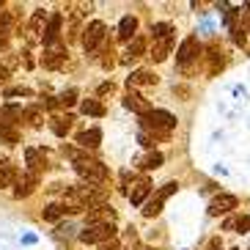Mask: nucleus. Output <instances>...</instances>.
Wrapping results in <instances>:
<instances>
[{"label": "nucleus", "instance_id": "9d476101", "mask_svg": "<svg viewBox=\"0 0 250 250\" xmlns=\"http://www.w3.org/2000/svg\"><path fill=\"white\" fill-rule=\"evenodd\" d=\"M61 25H63V17H61V14H52L50 20H47V25H44V44L47 47H52L55 42H58Z\"/></svg>", "mask_w": 250, "mask_h": 250}, {"label": "nucleus", "instance_id": "412c9836", "mask_svg": "<svg viewBox=\"0 0 250 250\" xmlns=\"http://www.w3.org/2000/svg\"><path fill=\"white\" fill-rule=\"evenodd\" d=\"M17 182V173H14V165L8 160H0V187H8V184Z\"/></svg>", "mask_w": 250, "mask_h": 250}, {"label": "nucleus", "instance_id": "aec40b11", "mask_svg": "<svg viewBox=\"0 0 250 250\" xmlns=\"http://www.w3.org/2000/svg\"><path fill=\"white\" fill-rule=\"evenodd\" d=\"M143 52H146V39H143V36H135L132 42H129V47H126V55H124V61L140 58Z\"/></svg>", "mask_w": 250, "mask_h": 250}, {"label": "nucleus", "instance_id": "473e14b6", "mask_svg": "<svg viewBox=\"0 0 250 250\" xmlns=\"http://www.w3.org/2000/svg\"><path fill=\"white\" fill-rule=\"evenodd\" d=\"M102 250H121V248H118V239L113 236V239H107V242H102Z\"/></svg>", "mask_w": 250, "mask_h": 250}, {"label": "nucleus", "instance_id": "4468645a", "mask_svg": "<svg viewBox=\"0 0 250 250\" xmlns=\"http://www.w3.org/2000/svg\"><path fill=\"white\" fill-rule=\"evenodd\" d=\"M129 88H135V85H157V74L148 72V69H138V72L129 74Z\"/></svg>", "mask_w": 250, "mask_h": 250}, {"label": "nucleus", "instance_id": "bb28decb", "mask_svg": "<svg viewBox=\"0 0 250 250\" xmlns=\"http://www.w3.org/2000/svg\"><path fill=\"white\" fill-rule=\"evenodd\" d=\"M44 22H47V11L44 8H39L36 14H33V20H30V30H33V33H42Z\"/></svg>", "mask_w": 250, "mask_h": 250}, {"label": "nucleus", "instance_id": "cd10ccee", "mask_svg": "<svg viewBox=\"0 0 250 250\" xmlns=\"http://www.w3.org/2000/svg\"><path fill=\"white\" fill-rule=\"evenodd\" d=\"M226 228L231 231V228H236V231H250V217L248 214H242V217H234V220H228Z\"/></svg>", "mask_w": 250, "mask_h": 250}, {"label": "nucleus", "instance_id": "ddd939ff", "mask_svg": "<svg viewBox=\"0 0 250 250\" xmlns=\"http://www.w3.org/2000/svg\"><path fill=\"white\" fill-rule=\"evenodd\" d=\"M63 61H66V50H63V47H50V50H44V55H42V63H44L47 69H61Z\"/></svg>", "mask_w": 250, "mask_h": 250}, {"label": "nucleus", "instance_id": "c9c22d12", "mask_svg": "<svg viewBox=\"0 0 250 250\" xmlns=\"http://www.w3.org/2000/svg\"><path fill=\"white\" fill-rule=\"evenodd\" d=\"M6 77H8V69L3 66V63H0V80H6Z\"/></svg>", "mask_w": 250, "mask_h": 250}, {"label": "nucleus", "instance_id": "a211bd4d", "mask_svg": "<svg viewBox=\"0 0 250 250\" xmlns=\"http://www.w3.org/2000/svg\"><path fill=\"white\" fill-rule=\"evenodd\" d=\"M99 140H102V132H99V129H85V132L77 135V143H80L83 148H96Z\"/></svg>", "mask_w": 250, "mask_h": 250}, {"label": "nucleus", "instance_id": "a878e982", "mask_svg": "<svg viewBox=\"0 0 250 250\" xmlns=\"http://www.w3.org/2000/svg\"><path fill=\"white\" fill-rule=\"evenodd\" d=\"M165 36H173V28H170V22H157L154 28H151V39H165Z\"/></svg>", "mask_w": 250, "mask_h": 250}, {"label": "nucleus", "instance_id": "b1692460", "mask_svg": "<svg viewBox=\"0 0 250 250\" xmlns=\"http://www.w3.org/2000/svg\"><path fill=\"white\" fill-rule=\"evenodd\" d=\"M69 126H72V118H69V116H66V118H63V116H55V118H52V132L61 135V138L69 132Z\"/></svg>", "mask_w": 250, "mask_h": 250}, {"label": "nucleus", "instance_id": "0eeeda50", "mask_svg": "<svg viewBox=\"0 0 250 250\" xmlns=\"http://www.w3.org/2000/svg\"><path fill=\"white\" fill-rule=\"evenodd\" d=\"M104 22H99V20H96V22H91L88 28H85V36H83V47H85V50H96V47H99V42H102L104 39Z\"/></svg>", "mask_w": 250, "mask_h": 250}, {"label": "nucleus", "instance_id": "6ab92c4d", "mask_svg": "<svg viewBox=\"0 0 250 250\" xmlns=\"http://www.w3.org/2000/svg\"><path fill=\"white\" fill-rule=\"evenodd\" d=\"M223 66H226V58H223L220 47L212 44V47H209V74H217Z\"/></svg>", "mask_w": 250, "mask_h": 250}, {"label": "nucleus", "instance_id": "20e7f679", "mask_svg": "<svg viewBox=\"0 0 250 250\" xmlns=\"http://www.w3.org/2000/svg\"><path fill=\"white\" fill-rule=\"evenodd\" d=\"M116 236V228H113V223H88L85 226V231L80 234V239L85 245H94V242H107V239H113Z\"/></svg>", "mask_w": 250, "mask_h": 250}, {"label": "nucleus", "instance_id": "c756f323", "mask_svg": "<svg viewBox=\"0 0 250 250\" xmlns=\"http://www.w3.org/2000/svg\"><path fill=\"white\" fill-rule=\"evenodd\" d=\"M74 102H77V91H74V88L63 91V94L58 96V104H63V107H72Z\"/></svg>", "mask_w": 250, "mask_h": 250}, {"label": "nucleus", "instance_id": "423d86ee", "mask_svg": "<svg viewBox=\"0 0 250 250\" xmlns=\"http://www.w3.org/2000/svg\"><path fill=\"white\" fill-rule=\"evenodd\" d=\"M198 55H201L198 39L190 36V39H184V42H182V47H179V52H176V61H179V66H187V63H190V61H195Z\"/></svg>", "mask_w": 250, "mask_h": 250}, {"label": "nucleus", "instance_id": "f3484780", "mask_svg": "<svg viewBox=\"0 0 250 250\" xmlns=\"http://www.w3.org/2000/svg\"><path fill=\"white\" fill-rule=\"evenodd\" d=\"M135 30H138V20H135L132 14L124 17V20H121V25H118V39H121V42H132Z\"/></svg>", "mask_w": 250, "mask_h": 250}, {"label": "nucleus", "instance_id": "2f4dec72", "mask_svg": "<svg viewBox=\"0 0 250 250\" xmlns=\"http://www.w3.org/2000/svg\"><path fill=\"white\" fill-rule=\"evenodd\" d=\"M6 96H30V91L28 88H8Z\"/></svg>", "mask_w": 250, "mask_h": 250}, {"label": "nucleus", "instance_id": "72a5a7b5", "mask_svg": "<svg viewBox=\"0 0 250 250\" xmlns=\"http://www.w3.org/2000/svg\"><path fill=\"white\" fill-rule=\"evenodd\" d=\"M140 143H143L146 148H151V146H154V138H148L146 132H140Z\"/></svg>", "mask_w": 250, "mask_h": 250}, {"label": "nucleus", "instance_id": "f03ea898", "mask_svg": "<svg viewBox=\"0 0 250 250\" xmlns=\"http://www.w3.org/2000/svg\"><path fill=\"white\" fill-rule=\"evenodd\" d=\"M74 160V170H77V176L83 179V182H88V187H96V184H104V179H107V168H104L99 160H91V157L85 154H74V151H69Z\"/></svg>", "mask_w": 250, "mask_h": 250}, {"label": "nucleus", "instance_id": "4be33fe9", "mask_svg": "<svg viewBox=\"0 0 250 250\" xmlns=\"http://www.w3.org/2000/svg\"><path fill=\"white\" fill-rule=\"evenodd\" d=\"M162 160H165V157H162L160 151H148L146 157H140V160H138V165L143 170H154V168H160V165H162Z\"/></svg>", "mask_w": 250, "mask_h": 250}, {"label": "nucleus", "instance_id": "7c9ffc66", "mask_svg": "<svg viewBox=\"0 0 250 250\" xmlns=\"http://www.w3.org/2000/svg\"><path fill=\"white\" fill-rule=\"evenodd\" d=\"M231 30H234V42H236V44H245V33H242V28H239V25H234Z\"/></svg>", "mask_w": 250, "mask_h": 250}, {"label": "nucleus", "instance_id": "c85d7f7f", "mask_svg": "<svg viewBox=\"0 0 250 250\" xmlns=\"http://www.w3.org/2000/svg\"><path fill=\"white\" fill-rule=\"evenodd\" d=\"M61 214H63V206H61V204H50V206L44 209V220L52 223V220H58Z\"/></svg>", "mask_w": 250, "mask_h": 250}, {"label": "nucleus", "instance_id": "e433bc0d", "mask_svg": "<svg viewBox=\"0 0 250 250\" xmlns=\"http://www.w3.org/2000/svg\"><path fill=\"white\" fill-rule=\"evenodd\" d=\"M212 250H223V248H220V245H217V242H214V245H212Z\"/></svg>", "mask_w": 250, "mask_h": 250}, {"label": "nucleus", "instance_id": "2eb2a0df", "mask_svg": "<svg viewBox=\"0 0 250 250\" xmlns=\"http://www.w3.org/2000/svg\"><path fill=\"white\" fill-rule=\"evenodd\" d=\"M170 47H173V36L157 39L154 44H151V58H154V61H165L170 55Z\"/></svg>", "mask_w": 250, "mask_h": 250}, {"label": "nucleus", "instance_id": "dca6fc26", "mask_svg": "<svg viewBox=\"0 0 250 250\" xmlns=\"http://www.w3.org/2000/svg\"><path fill=\"white\" fill-rule=\"evenodd\" d=\"M148 190H151V182H148L146 176L138 179V182L132 184V190H129V201H132V204H143V198L148 195Z\"/></svg>", "mask_w": 250, "mask_h": 250}, {"label": "nucleus", "instance_id": "39448f33", "mask_svg": "<svg viewBox=\"0 0 250 250\" xmlns=\"http://www.w3.org/2000/svg\"><path fill=\"white\" fill-rule=\"evenodd\" d=\"M176 190H179V184H176V182H168L165 187H160L154 198H151L146 206H143V214H146V217H157V214L162 212V204H165V201H168Z\"/></svg>", "mask_w": 250, "mask_h": 250}, {"label": "nucleus", "instance_id": "f8f14e48", "mask_svg": "<svg viewBox=\"0 0 250 250\" xmlns=\"http://www.w3.org/2000/svg\"><path fill=\"white\" fill-rule=\"evenodd\" d=\"M36 184H39V176H33V173H28V170H25L22 176L17 179V190H14V195H17V198H28L30 192L36 190Z\"/></svg>", "mask_w": 250, "mask_h": 250}, {"label": "nucleus", "instance_id": "7ed1b4c3", "mask_svg": "<svg viewBox=\"0 0 250 250\" xmlns=\"http://www.w3.org/2000/svg\"><path fill=\"white\" fill-rule=\"evenodd\" d=\"M22 118L20 107H0V140L14 146L20 143V132H17V121Z\"/></svg>", "mask_w": 250, "mask_h": 250}, {"label": "nucleus", "instance_id": "1a4fd4ad", "mask_svg": "<svg viewBox=\"0 0 250 250\" xmlns=\"http://www.w3.org/2000/svg\"><path fill=\"white\" fill-rule=\"evenodd\" d=\"M231 209H236V198L234 195H228V192H223V195H217V198H212V204H209V214H226L231 212Z\"/></svg>", "mask_w": 250, "mask_h": 250}, {"label": "nucleus", "instance_id": "f704fd0d", "mask_svg": "<svg viewBox=\"0 0 250 250\" xmlns=\"http://www.w3.org/2000/svg\"><path fill=\"white\" fill-rule=\"evenodd\" d=\"M113 91V83H102V85H99V91H96V94L99 96H104V94H110Z\"/></svg>", "mask_w": 250, "mask_h": 250}, {"label": "nucleus", "instance_id": "9b49d317", "mask_svg": "<svg viewBox=\"0 0 250 250\" xmlns=\"http://www.w3.org/2000/svg\"><path fill=\"white\" fill-rule=\"evenodd\" d=\"M25 162H28V173L39 176V173L44 170V165H47V157L42 154L39 148H28V151H25Z\"/></svg>", "mask_w": 250, "mask_h": 250}, {"label": "nucleus", "instance_id": "f257e3e1", "mask_svg": "<svg viewBox=\"0 0 250 250\" xmlns=\"http://www.w3.org/2000/svg\"><path fill=\"white\" fill-rule=\"evenodd\" d=\"M173 126H176V116H170L168 110H148L146 116H140V129L154 140H165Z\"/></svg>", "mask_w": 250, "mask_h": 250}, {"label": "nucleus", "instance_id": "393cba45", "mask_svg": "<svg viewBox=\"0 0 250 250\" xmlns=\"http://www.w3.org/2000/svg\"><path fill=\"white\" fill-rule=\"evenodd\" d=\"M22 118L28 121L30 126H42V121H44V116H42L39 107H28V110H22Z\"/></svg>", "mask_w": 250, "mask_h": 250}, {"label": "nucleus", "instance_id": "6e6552de", "mask_svg": "<svg viewBox=\"0 0 250 250\" xmlns=\"http://www.w3.org/2000/svg\"><path fill=\"white\" fill-rule=\"evenodd\" d=\"M124 107L126 110H132V113H138V116H146V113L151 110V104H148L146 96L135 94V91H129V94L124 96Z\"/></svg>", "mask_w": 250, "mask_h": 250}, {"label": "nucleus", "instance_id": "5701e85b", "mask_svg": "<svg viewBox=\"0 0 250 250\" xmlns=\"http://www.w3.org/2000/svg\"><path fill=\"white\" fill-rule=\"evenodd\" d=\"M80 110L85 113V116H104V104L99 102V99H85V102L80 104Z\"/></svg>", "mask_w": 250, "mask_h": 250}]
</instances>
